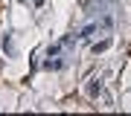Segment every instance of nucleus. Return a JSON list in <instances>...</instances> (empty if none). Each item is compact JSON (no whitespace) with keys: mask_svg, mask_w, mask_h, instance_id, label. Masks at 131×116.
<instances>
[{"mask_svg":"<svg viewBox=\"0 0 131 116\" xmlns=\"http://www.w3.org/2000/svg\"><path fill=\"white\" fill-rule=\"evenodd\" d=\"M108 46H111V41H102V44H96V46H93V52H105Z\"/></svg>","mask_w":131,"mask_h":116,"instance_id":"2","label":"nucleus"},{"mask_svg":"<svg viewBox=\"0 0 131 116\" xmlns=\"http://www.w3.org/2000/svg\"><path fill=\"white\" fill-rule=\"evenodd\" d=\"M88 93H90V96H99V93H102V84H99V81H90L88 84Z\"/></svg>","mask_w":131,"mask_h":116,"instance_id":"1","label":"nucleus"}]
</instances>
